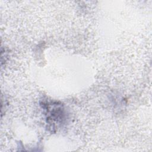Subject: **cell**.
<instances>
[{
	"instance_id": "1",
	"label": "cell",
	"mask_w": 152,
	"mask_h": 152,
	"mask_svg": "<svg viewBox=\"0 0 152 152\" xmlns=\"http://www.w3.org/2000/svg\"><path fill=\"white\" fill-rule=\"evenodd\" d=\"M61 105L57 103H50L47 106L46 115L49 122L52 121L51 124H59L64 119V113Z\"/></svg>"
}]
</instances>
